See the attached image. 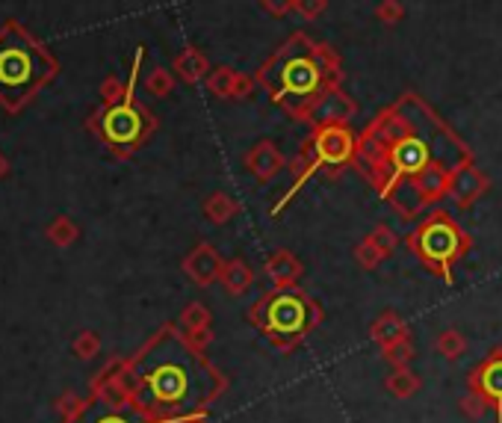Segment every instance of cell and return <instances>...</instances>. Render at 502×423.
<instances>
[{
  "label": "cell",
  "instance_id": "obj_32",
  "mask_svg": "<svg viewBox=\"0 0 502 423\" xmlns=\"http://www.w3.org/2000/svg\"><path fill=\"white\" fill-rule=\"evenodd\" d=\"M125 362H127V358H109V362H107L104 367H101V370H98L95 376H92L89 394H92V391H98L101 385H107L109 379H113V376H118V370H122V367H125Z\"/></svg>",
  "mask_w": 502,
  "mask_h": 423
},
{
  "label": "cell",
  "instance_id": "obj_6",
  "mask_svg": "<svg viewBox=\"0 0 502 423\" xmlns=\"http://www.w3.org/2000/svg\"><path fill=\"white\" fill-rule=\"evenodd\" d=\"M405 246L414 252L423 270L438 275L443 284H455V264L473 249V237L455 223L443 207H432L420 225L405 237Z\"/></svg>",
  "mask_w": 502,
  "mask_h": 423
},
{
  "label": "cell",
  "instance_id": "obj_24",
  "mask_svg": "<svg viewBox=\"0 0 502 423\" xmlns=\"http://www.w3.org/2000/svg\"><path fill=\"white\" fill-rule=\"evenodd\" d=\"M178 326L183 329V332H198V329H207L210 326V308L204 305V302H190V305L183 308Z\"/></svg>",
  "mask_w": 502,
  "mask_h": 423
},
{
  "label": "cell",
  "instance_id": "obj_20",
  "mask_svg": "<svg viewBox=\"0 0 502 423\" xmlns=\"http://www.w3.org/2000/svg\"><path fill=\"white\" fill-rule=\"evenodd\" d=\"M237 214H239V205L228 192H213V196H207V201H204V216H207L213 225H225Z\"/></svg>",
  "mask_w": 502,
  "mask_h": 423
},
{
  "label": "cell",
  "instance_id": "obj_29",
  "mask_svg": "<svg viewBox=\"0 0 502 423\" xmlns=\"http://www.w3.org/2000/svg\"><path fill=\"white\" fill-rule=\"evenodd\" d=\"M376 18H378L381 24L396 27L405 18V6L399 4V0H381V4L376 6Z\"/></svg>",
  "mask_w": 502,
  "mask_h": 423
},
{
  "label": "cell",
  "instance_id": "obj_8",
  "mask_svg": "<svg viewBox=\"0 0 502 423\" xmlns=\"http://www.w3.org/2000/svg\"><path fill=\"white\" fill-rule=\"evenodd\" d=\"M308 151L313 154L316 167L328 178H340L343 172L352 169L355 163V145L358 136L352 134L349 125H331V127H316L304 140Z\"/></svg>",
  "mask_w": 502,
  "mask_h": 423
},
{
  "label": "cell",
  "instance_id": "obj_16",
  "mask_svg": "<svg viewBox=\"0 0 502 423\" xmlns=\"http://www.w3.org/2000/svg\"><path fill=\"white\" fill-rule=\"evenodd\" d=\"M369 338L376 340L378 349H385L390 344H396V340L411 338V335H408V323L396 314V311H385V314L369 326Z\"/></svg>",
  "mask_w": 502,
  "mask_h": 423
},
{
  "label": "cell",
  "instance_id": "obj_18",
  "mask_svg": "<svg viewBox=\"0 0 502 423\" xmlns=\"http://www.w3.org/2000/svg\"><path fill=\"white\" fill-rule=\"evenodd\" d=\"M219 284L231 293V297H243L251 284H255V270H251L243 257H234V261H225V266H222Z\"/></svg>",
  "mask_w": 502,
  "mask_h": 423
},
{
  "label": "cell",
  "instance_id": "obj_1",
  "mask_svg": "<svg viewBox=\"0 0 502 423\" xmlns=\"http://www.w3.org/2000/svg\"><path fill=\"white\" fill-rule=\"evenodd\" d=\"M470 160L476 158L464 136L429 101L405 92L358 134L352 169L411 223L449 196L452 172Z\"/></svg>",
  "mask_w": 502,
  "mask_h": 423
},
{
  "label": "cell",
  "instance_id": "obj_33",
  "mask_svg": "<svg viewBox=\"0 0 502 423\" xmlns=\"http://www.w3.org/2000/svg\"><path fill=\"white\" fill-rule=\"evenodd\" d=\"M293 9L304 18V21H316V18L328 9V0H296Z\"/></svg>",
  "mask_w": 502,
  "mask_h": 423
},
{
  "label": "cell",
  "instance_id": "obj_17",
  "mask_svg": "<svg viewBox=\"0 0 502 423\" xmlns=\"http://www.w3.org/2000/svg\"><path fill=\"white\" fill-rule=\"evenodd\" d=\"M174 71H178V77L183 84H201V80H207L213 69H210V60L204 57L198 48H187L174 60Z\"/></svg>",
  "mask_w": 502,
  "mask_h": 423
},
{
  "label": "cell",
  "instance_id": "obj_25",
  "mask_svg": "<svg viewBox=\"0 0 502 423\" xmlns=\"http://www.w3.org/2000/svg\"><path fill=\"white\" fill-rule=\"evenodd\" d=\"M355 261H358L360 270L373 273V270H378V266H381V261H385V255H381V249L373 240H369V237H364V240L355 246Z\"/></svg>",
  "mask_w": 502,
  "mask_h": 423
},
{
  "label": "cell",
  "instance_id": "obj_13",
  "mask_svg": "<svg viewBox=\"0 0 502 423\" xmlns=\"http://www.w3.org/2000/svg\"><path fill=\"white\" fill-rule=\"evenodd\" d=\"M222 266H225V261H222V255L213 249L210 243H198L183 257V273H187L192 284H198V288H210L213 281H219Z\"/></svg>",
  "mask_w": 502,
  "mask_h": 423
},
{
  "label": "cell",
  "instance_id": "obj_27",
  "mask_svg": "<svg viewBox=\"0 0 502 423\" xmlns=\"http://www.w3.org/2000/svg\"><path fill=\"white\" fill-rule=\"evenodd\" d=\"M367 237H369V240H373V243L378 246L381 255H385V257H390V255H393V252L399 249V234H396L390 225H385V223L376 225L373 232H369Z\"/></svg>",
  "mask_w": 502,
  "mask_h": 423
},
{
  "label": "cell",
  "instance_id": "obj_11",
  "mask_svg": "<svg viewBox=\"0 0 502 423\" xmlns=\"http://www.w3.org/2000/svg\"><path fill=\"white\" fill-rule=\"evenodd\" d=\"M488 190H490V178L476 167V160H470V163H464V167H458L452 172L449 196L446 199H452L458 207H473Z\"/></svg>",
  "mask_w": 502,
  "mask_h": 423
},
{
  "label": "cell",
  "instance_id": "obj_22",
  "mask_svg": "<svg viewBox=\"0 0 502 423\" xmlns=\"http://www.w3.org/2000/svg\"><path fill=\"white\" fill-rule=\"evenodd\" d=\"M434 349H438V355H443L446 362H458L467 353V338L458 329H443L438 340H434Z\"/></svg>",
  "mask_w": 502,
  "mask_h": 423
},
{
  "label": "cell",
  "instance_id": "obj_5",
  "mask_svg": "<svg viewBox=\"0 0 502 423\" xmlns=\"http://www.w3.org/2000/svg\"><path fill=\"white\" fill-rule=\"evenodd\" d=\"M57 71V62L21 24L9 21L0 30V104L18 110Z\"/></svg>",
  "mask_w": 502,
  "mask_h": 423
},
{
  "label": "cell",
  "instance_id": "obj_31",
  "mask_svg": "<svg viewBox=\"0 0 502 423\" xmlns=\"http://www.w3.org/2000/svg\"><path fill=\"white\" fill-rule=\"evenodd\" d=\"M458 409L464 411V418H470V420H479V418H485V411H488V403L482 400L479 394L467 391V394H464V397H461Z\"/></svg>",
  "mask_w": 502,
  "mask_h": 423
},
{
  "label": "cell",
  "instance_id": "obj_3",
  "mask_svg": "<svg viewBox=\"0 0 502 423\" xmlns=\"http://www.w3.org/2000/svg\"><path fill=\"white\" fill-rule=\"evenodd\" d=\"M255 80L287 116L308 125L316 101L328 89L343 86V66L331 45L316 42L304 30H296L255 71Z\"/></svg>",
  "mask_w": 502,
  "mask_h": 423
},
{
  "label": "cell",
  "instance_id": "obj_35",
  "mask_svg": "<svg viewBox=\"0 0 502 423\" xmlns=\"http://www.w3.org/2000/svg\"><path fill=\"white\" fill-rule=\"evenodd\" d=\"M260 6H263L269 15H275V18H284L287 12H293L296 0H260Z\"/></svg>",
  "mask_w": 502,
  "mask_h": 423
},
{
  "label": "cell",
  "instance_id": "obj_34",
  "mask_svg": "<svg viewBox=\"0 0 502 423\" xmlns=\"http://www.w3.org/2000/svg\"><path fill=\"white\" fill-rule=\"evenodd\" d=\"M174 86V77L169 75V71H163V69H157L151 80H148V89L154 92V95H169Z\"/></svg>",
  "mask_w": 502,
  "mask_h": 423
},
{
  "label": "cell",
  "instance_id": "obj_7",
  "mask_svg": "<svg viewBox=\"0 0 502 423\" xmlns=\"http://www.w3.org/2000/svg\"><path fill=\"white\" fill-rule=\"evenodd\" d=\"M142 53L145 51L139 48L134 60V71H130V80L125 86V95L113 101V104H107L104 110H98L95 118H92V131L104 140V145L116 158H130L157 127V118L151 116V110H145L134 95L139 66H142Z\"/></svg>",
  "mask_w": 502,
  "mask_h": 423
},
{
  "label": "cell",
  "instance_id": "obj_19",
  "mask_svg": "<svg viewBox=\"0 0 502 423\" xmlns=\"http://www.w3.org/2000/svg\"><path fill=\"white\" fill-rule=\"evenodd\" d=\"M420 385L423 379L417 376L411 367H393V370L387 373V379H385V388L390 397H396V400H411L417 391H420Z\"/></svg>",
  "mask_w": 502,
  "mask_h": 423
},
{
  "label": "cell",
  "instance_id": "obj_10",
  "mask_svg": "<svg viewBox=\"0 0 502 423\" xmlns=\"http://www.w3.org/2000/svg\"><path fill=\"white\" fill-rule=\"evenodd\" d=\"M355 116H358V104L343 92V86H337V89H328L320 101H316L311 116H308V125H311V131H316V127L349 125Z\"/></svg>",
  "mask_w": 502,
  "mask_h": 423
},
{
  "label": "cell",
  "instance_id": "obj_4",
  "mask_svg": "<svg viewBox=\"0 0 502 423\" xmlns=\"http://www.w3.org/2000/svg\"><path fill=\"white\" fill-rule=\"evenodd\" d=\"M322 305L299 284L269 288L248 308V323L281 353H293L322 326Z\"/></svg>",
  "mask_w": 502,
  "mask_h": 423
},
{
  "label": "cell",
  "instance_id": "obj_36",
  "mask_svg": "<svg viewBox=\"0 0 502 423\" xmlns=\"http://www.w3.org/2000/svg\"><path fill=\"white\" fill-rule=\"evenodd\" d=\"M187 338H190V344H192L195 349L207 353V346L213 344V338H216V332H213V329L207 326V329H198V332H187Z\"/></svg>",
  "mask_w": 502,
  "mask_h": 423
},
{
  "label": "cell",
  "instance_id": "obj_2",
  "mask_svg": "<svg viewBox=\"0 0 502 423\" xmlns=\"http://www.w3.org/2000/svg\"><path fill=\"white\" fill-rule=\"evenodd\" d=\"M127 362L139 382L134 406L151 420L204 418L228 391V376L174 323H163Z\"/></svg>",
  "mask_w": 502,
  "mask_h": 423
},
{
  "label": "cell",
  "instance_id": "obj_26",
  "mask_svg": "<svg viewBox=\"0 0 502 423\" xmlns=\"http://www.w3.org/2000/svg\"><path fill=\"white\" fill-rule=\"evenodd\" d=\"M381 355L387 358L390 367H408V364H411V358H414L411 338H402V340H396V344L385 346V349H381Z\"/></svg>",
  "mask_w": 502,
  "mask_h": 423
},
{
  "label": "cell",
  "instance_id": "obj_21",
  "mask_svg": "<svg viewBox=\"0 0 502 423\" xmlns=\"http://www.w3.org/2000/svg\"><path fill=\"white\" fill-rule=\"evenodd\" d=\"M237 75H239V71H234L231 66H219V69L210 71L204 84H207L210 95H216L222 101H231V98H234V89H237Z\"/></svg>",
  "mask_w": 502,
  "mask_h": 423
},
{
  "label": "cell",
  "instance_id": "obj_15",
  "mask_svg": "<svg viewBox=\"0 0 502 423\" xmlns=\"http://www.w3.org/2000/svg\"><path fill=\"white\" fill-rule=\"evenodd\" d=\"M263 270H266V279L272 281V288H290V284H299L304 266L290 249H278L269 255Z\"/></svg>",
  "mask_w": 502,
  "mask_h": 423
},
{
  "label": "cell",
  "instance_id": "obj_23",
  "mask_svg": "<svg viewBox=\"0 0 502 423\" xmlns=\"http://www.w3.org/2000/svg\"><path fill=\"white\" fill-rule=\"evenodd\" d=\"M89 406V400H83L77 391H62L57 403H53V409H57V415L62 423H74V420H80V415L86 411Z\"/></svg>",
  "mask_w": 502,
  "mask_h": 423
},
{
  "label": "cell",
  "instance_id": "obj_14",
  "mask_svg": "<svg viewBox=\"0 0 502 423\" xmlns=\"http://www.w3.org/2000/svg\"><path fill=\"white\" fill-rule=\"evenodd\" d=\"M192 420H195V418H192ZM74 423H166V420H151V418H145L136 406H130V409H113V406H104V403L95 400V397H89L86 411H83L80 420H74ZM178 423H190V420H178Z\"/></svg>",
  "mask_w": 502,
  "mask_h": 423
},
{
  "label": "cell",
  "instance_id": "obj_28",
  "mask_svg": "<svg viewBox=\"0 0 502 423\" xmlns=\"http://www.w3.org/2000/svg\"><path fill=\"white\" fill-rule=\"evenodd\" d=\"M74 355L83 358V362H89V358H95L101 353V338L95 332H80L74 338Z\"/></svg>",
  "mask_w": 502,
  "mask_h": 423
},
{
  "label": "cell",
  "instance_id": "obj_30",
  "mask_svg": "<svg viewBox=\"0 0 502 423\" xmlns=\"http://www.w3.org/2000/svg\"><path fill=\"white\" fill-rule=\"evenodd\" d=\"M48 237L57 246H71L74 243V237H77V228L71 225V219H57V223H53L51 228H48Z\"/></svg>",
  "mask_w": 502,
  "mask_h": 423
},
{
  "label": "cell",
  "instance_id": "obj_12",
  "mask_svg": "<svg viewBox=\"0 0 502 423\" xmlns=\"http://www.w3.org/2000/svg\"><path fill=\"white\" fill-rule=\"evenodd\" d=\"M287 163H290V160L284 158L281 149H278L272 140H260V142H255V145H251V149L246 151V158H243L246 172H248L255 181H260V183H269V181L275 178V175H281V172L287 169Z\"/></svg>",
  "mask_w": 502,
  "mask_h": 423
},
{
  "label": "cell",
  "instance_id": "obj_38",
  "mask_svg": "<svg viewBox=\"0 0 502 423\" xmlns=\"http://www.w3.org/2000/svg\"><path fill=\"white\" fill-rule=\"evenodd\" d=\"M190 423H213V420H210L207 415H204V418H195V420H190Z\"/></svg>",
  "mask_w": 502,
  "mask_h": 423
},
{
  "label": "cell",
  "instance_id": "obj_9",
  "mask_svg": "<svg viewBox=\"0 0 502 423\" xmlns=\"http://www.w3.org/2000/svg\"><path fill=\"white\" fill-rule=\"evenodd\" d=\"M467 391L479 394V397L488 403V409L497 415V423H502V346L490 349V353L473 367L467 376Z\"/></svg>",
  "mask_w": 502,
  "mask_h": 423
},
{
  "label": "cell",
  "instance_id": "obj_37",
  "mask_svg": "<svg viewBox=\"0 0 502 423\" xmlns=\"http://www.w3.org/2000/svg\"><path fill=\"white\" fill-rule=\"evenodd\" d=\"M255 86H257V80H255V75H237V89H234V98H248L251 92H255Z\"/></svg>",
  "mask_w": 502,
  "mask_h": 423
}]
</instances>
